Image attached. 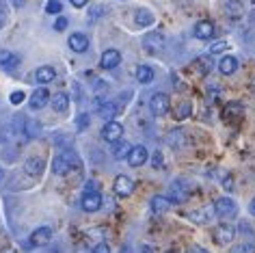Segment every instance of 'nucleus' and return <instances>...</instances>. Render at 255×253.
<instances>
[{
    "mask_svg": "<svg viewBox=\"0 0 255 253\" xmlns=\"http://www.w3.org/2000/svg\"><path fill=\"white\" fill-rule=\"evenodd\" d=\"M61 9H63L61 0H48V4H46V11H48V13L56 15V13H61Z\"/></svg>",
    "mask_w": 255,
    "mask_h": 253,
    "instance_id": "obj_30",
    "label": "nucleus"
},
{
    "mask_svg": "<svg viewBox=\"0 0 255 253\" xmlns=\"http://www.w3.org/2000/svg\"><path fill=\"white\" fill-rule=\"evenodd\" d=\"M190 111H193V109H190V102H182L175 109V119H186L190 115Z\"/></svg>",
    "mask_w": 255,
    "mask_h": 253,
    "instance_id": "obj_28",
    "label": "nucleus"
},
{
    "mask_svg": "<svg viewBox=\"0 0 255 253\" xmlns=\"http://www.w3.org/2000/svg\"><path fill=\"white\" fill-rule=\"evenodd\" d=\"M149 109H151V113H154L156 117H162V115H167L169 113V109H171V100H169V96L167 93H154L151 96V100H149Z\"/></svg>",
    "mask_w": 255,
    "mask_h": 253,
    "instance_id": "obj_2",
    "label": "nucleus"
},
{
    "mask_svg": "<svg viewBox=\"0 0 255 253\" xmlns=\"http://www.w3.org/2000/svg\"><path fill=\"white\" fill-rule=\"evenodd\" d=\"M149 206H151V212H154V214H164L171 208V201H169V197L156 195V197H151Z\"/></svg>",
    "mask_w": 255,
    "mask_h": 253,
    "instance_id": "obj_18",
    "label": "nucleus"
},
{
    "mask_svg": "<svg viewBox=\"0 0 255 253\" xmlns=\"http://www.w3.org/2000/svg\"><path fill=\"white\" fill-rule=\"evenodd\" d=\"M214 236H216V240H219L221 245H227V243H232L234 240L236 230L232 225H219L216 227V232H214Z\"/></svg>",
    "mask_w": 255,
    "mask_h": 253,
    "instance_id": "obj_17",
    "label": "nucleus"
},
{
    "mask_svg": "<svg viewBox=\"0 0 255 253\" xmlns=\"http://www.w3.org/2000/svg\"><path fill=\"white\" fill-rule=\"evenodd\" d=\"M11 2H13V7H22L24 0H11Z\"/></svg>",
    "mask_w": 255,
    "mask_h": 253,
    "instance_id": "obj_45",
    "label": "nucleus"
},
{
    "mask_svg": "<svg viewBox=\"0 0 255 253\" xmlns=\"http://www.w3.org/2000/svg\"><path fill=\"white\" fill-rule=\"evenodd\" d=\"M113 188H115V193H117L119 197H130L132 191H134V182L128 178V175H117Z\"/></svg>",
    "mask_w": 255,
    "mask_h": 253,
    "instance_id": "obj_5",
    "label": "nucleus"
},
{
    "mask_svg": "<svg viewBox=\"0 0 255 253\" xmlns=\"http://www.w3.org/2000/svg\"><path fill=\"white\" fill-rule=\"evenodd\" d=\"M17 63H20L17 54L9 52V50H0V67H4V69H13V67H17Z\"/></svg>",
    "mask_w": 255,
    "mask_h": 253,
    "instance_id": "obj_22",
    "label": "nucleus"
},
{
    "mask_svg": "<svg viewBox=\"0 0 255 253\" xmlns=\"http://www.w3.org/2000/svg\"><path fill=\"white\" fill-rule=\"evenodd\" d=\"M65 28H67V17H59V20L54 22V30L61 33V30H65Z\"/></svg>",
    "mask_w": 255,
    "mask_h": 253,
    "instance_id": "obj_38",
    "label": "nucleus"
},
{
    "mask_svg": "<svg viewBox=\"0 0 255 253\" xmlns=\"http://www.w3.org/2000/svg\"><path fill=\"white\" fill-rule=\"evenodd\" d=\"M236 113H242V106L238 102H234V104H227V109L223 111V115L229 117V115H236Z\"/></svg>",
    "mask_w": 255,
    "mask_h": 253,
    "instance_id": "obj_32",
    "label": "nucleus"
},
{
    "mask_svg": "<svg viewBox=\"0 0 255 253\" xmlns=\"http://www.w3.org/2000/svg\"><path fill=\"white\" fill-rule=\"evenodd\" d=\"M26 134L28 136H37L39 134V126L33 124V122H26Z\"/></svg>",
    "mask_w": 255,
    "mask_h": 253,
    "instance_id": "obj_35",
    "label": "nucleus"
},
{
    "mask_svg": "<svg viewBox=\"0 0 255 253\" xmlns=\"http://www.w3.org/2000/svg\"><path fill=\"white\" fill-rule=\"evenodd\" d=\"M229 48V43L227 41H214L212 46H210V54H221V52H225V50Z\"/></svg>",
    "mask_w": 255,
    "mask_h": 253,
    "instance_id": "obj_29",
    "label": "nucleus"
},
{
    "mask_svg": "<svg viewBox=\"0 0 255 253\" xmlns=\"http://www.w3.org/2000/svg\"><path fill=\"white\" fill-rule=\"evenodd\" d=\"M232 253H255V245H249V243L238 245V247L232 249Z\"/></svg>",
    "mask_w": 255,
    "mask_h": 253,
    "instance_id": "obj_31",
    "label": "nucleus"
},
{
    "mask_svg": "<svg viewBox=\"0 0 255 253\" xmlns=\"http://www.w3.org/2000/svg\"><path fill=\"white\" fill-rule=\"evenodd\" d=\"M93 191H98V182H95V180L87 182V188H85V193H93Z\"/></svg>",
    "mask_w": 255,
    "mask_h": 253,
    "instance_id": "obj_41",
    "label": "nucleus"
},
{
    "mask_svg": "<svg viewBox=\"0 0 255 253\" xmlns=\"http://www.w3.org/2000/svg\"><path fill=\"white\" fill-rule=\"evenodd\" d=\"M167 143L175 149L184 147V145H186V134H184V130H171L169 136H167Z\"/></svg>",
    "mask_w": 255,
    "mask_h": 253,
    "instance_id": "obj_23",
    "label": "nucleus"
},
{
    "mask_svg": "<svg viewBox=\"0 0 255 253\" xmlns=\"http://www.w3.org/2000/svg\"><path fill=\"white\" fill-rule=\"evenodd\" d=\"M117 113H119V106L115 104V102H98V115L102 117V119H106V122H113L115 117H117Z\"/></svg>",
    "mask_w": 255,
    "mask_h": 253,
    "instance_id": "obj_9",
    "label": "nucleus"
},
{
    "mask_svg": "<svg viewBox=\"0 0 255 253\" xmlns=\"http://www.w3.org/2000/svg\"><path fill=\"white\" fill-rule=\"evenodd\" d=\"M236 69H238V59H236V56H223L219 63V72L225 76H232Z\"/></svg>",
    "mask_w": 255,
    "mask_h": 253,
    "instance_id": "obj_20",
    "label": "nucleus"
},
{
    "mask_svg": "<svg viewBox=\"0 0 255 253\" xmlns=\"http://www.w3.org/2000/svg\"><path fill=\"white\" fill-rule=\"evenodd\" d=\"M50 240H52V230H50V227H37L33 232V236H30V245L43 247V245H48Z\"/></svg>",
    "mask_w": 255,
    "mask_h": 253,
    "instance_id": "obj_10",
    "label": "nucleus"
},
{
    "mask_svg": "<svg viewBox=\"0 0 255 253\" xmlns=\"http://www.w3.org/2000/svg\"><path fill=\"white\" fill-rule=\"evenodd\" d=\"M136 80L141 82V85H149V82H154V69L149 65H138L136 67Z\"/></svg>",
    "mask_w": 255,
    "mask_h": 253,
    "instance_id": "obj_24",
    "label": "nucleus"
},
{
    "mask_svg": "<svg viewBox=\"0 0 255 253\" xmlns=\"http://www.w3.org/2000/svg\"><path fill=\"white\" fill-rule=\"evenodd\" d=\"M251 2H253V4H255V0H251Z\"/></svg>",
    "mask_w": 255,
    "mask_h": 253,
    "instance_id": "obj_48",
    "label": "nucleus"
},
{
    "mask_svg": "<svg viewBox=\"0 0 255 253\" xmlns=\"http://www.w3.org/2000/svg\"><path fill=\"white\" fill-rule=\"evenodd\" d=\"M121 63V54H119V50H104V54H102V59H100V65L104 67V69H115Z\"/></svg>",
    "mask_w": 255,
    "mask_h": 253,
    "instance_id": "obj_12",
    "label": "nucleus"
},
{
    "mask_svg": "<svg viewBox=\"0 0 255 253\" xmlns=\"http://www.w3.org/2000/svg\"><path fill=\"white\" fill-rule=\"evenodd\" d=\"M214 212L219 214V217H229V214L236 212V204L227 197H221V199L214 201Z\"/></svg>",
    "mask_w": 255,
    "mask_h": 253,
    "instance_id": "obj_14",
    "label": "nucleus"
},
{
    "mask_svg": "<svg viewBox=\"0 0 255 253\" xmlns=\"http://www.w3.org/2000/svg\"><path fill=\"white\" fill-rule=\"evenodd\" d=\"M190 197V191L186 184H173L171 186V195H169V201H173V204H184V201H188Z\"/></svg>",
    "mask_w": 255,
    "mask_h": 253,
    "instance_id": "obj_11",
    "label": "nucleus"
},
{
    "mask_svg": "<svg viewBox=\"0 0 255 253\" xmlns=\"http://www.w3.org/2000/svg\"><path fill=\"white\" fill-rule=\"evenodd\" d=\"M223 188H225V191H232V188H234V178H225V180H223Z\"/></svg>",
    "mask_w": 255,
    "mask_h": 253,
    "instance_id": "obj_42",
    "label": "nucleus"
},
{
    "mask_svg": "<svg viewBox=\"0 0 255 253\" xmlns=\"http://www.w3.org/2000/svg\"><path fill=\"white\" fill-rule=\"evenodd\" d=\"M35 78H37V82H41V85H48V82H52L56 78V72H54V67L43 65L35 72Z\"/></svg>",
    "mask_w": 255,
    "mask_h": 253,
    "instance_id": "obj_21",
    "label": "nucleus"
},
{
    "mask_svg": "<svg viewBox=\"0 0 255 253\" xmlns=\"http://www.w3.org/2000/svg\"><path fill=\"white\" fill-rule=\"evenodd\" d=\"M91 253H111V247H108L106 243H100V245H95L93 247V251Z\"/></svg>",
    "mask_w": 255,
    "mask_h": 253,
    "instance_id": "obj_37",
    "label": "nucleus"
},
{
    "mask_svg": "<svg viewBox=\"0 0 255 253\" xmlns=\"http://www.w3.org/2000/svg\"><path fill=\"white\" fill-rule=\"evenodd\" d=\"M143 46H145V50H147V52H151V54L160 52L162 46H164V35L158 33V30H151V33L145 35Z\"/></svg>",
    "mask_w": 255,
    "mask_h": 253,
    "instance_id": "obj_3",
    "label": "nucleus"
},
{
    "mask_svg": "<svg viewBox=\"0 0 255 253\" xmlns=\"http://www.w3.org/2000/svg\"><path fill=\"white\" fill-rule=\"evenodd\" d=\"M195 37H197V39H203V41L212 39V37H214V24L208 22V20L197 22V26H195Z\"/></svg>",
    "mask_w": 255,
    "mask_h": 253,
    "instance_id": "obj_13",
    "label": "nucleus"
},
{
    "mask_svg": "<svg viewBox=\"0 0 255 253\" xmlns=\"http://www.w3.org/2000/svg\"><path fill=\"white\" fill-rule=\"evenodd\" d=\"M134 22L138 24V26H151L154 24V13L151 11H147V9H138L136 11V15H134Z\"/></svg>",
    "mask_w": 255,
    "mask_h": 253,
    "instance_id": "obj_26",
    "label": "nucleus"
},
{
    "mask_svg": "<svg viewBox=\"0 0 255 253\" xmlns=\"http://www.w3.org/2000/svg\"><path fill=\"white\" fill-rule=\"evenodd\" d=\"M249 212H251V214H253V217H255V199L251 201V204H249Z\"/></svg>",
    "mask_w": 255,
    "mask_h": 253,
    "instance_id": "obj_44",
    "label": "nucleus"
},
{
    "mask_svg": "<svg viewBox=\"0 0 255 253\" xmlns=\"http://www.w3.org/2000/svg\"><path fill=\"white\" fill-rule=\"evenodd\" d=\"M124 136V126H121L119 122H108L104 128H102V138L108 143H115V141H119V138Z\"/></svg>",
    "mask_w": 255,
    "mask_h": 253,
    "instance_id": "obj_4",
    "label": "nucleus"
},
{
    "mask_svg": "<svg viewBox=\"0 0 255 253\" xmlns=\"http://www.w3.org/2000/svg\"><path fill=\"white\" fill-rule=\"evenodd\" d=\"M69 2H72L76 9H82V7H87V2H89V0H69Z\"/></svg>",
    "mask_w": 255,
    "mask_h": 253,
    "instance_id": "obj_43",
    "label": "nucleus"
},
{
    "mask_svg": "<svg viewBox=\"0 0 255 253\" xmlns=\"http://www.w3.org/2000/svg\"><path fill=\"white\" fill-rule=\"evenodd\" d=\"M76 164H78V156H76L74 151H63V154H59L52 160V171L56 175H65Z\"/></svg>",
    "mask_w": 255,
    "mask_h": 253,
    "instance_id": "obj_1",
    "label": "nucleus"
},
{
    "mask_svg": "<svg viewBox=\"0 0 255 253\" xmlns=\"http://www.w3.org/2000/svg\"><path fill=\"white\" fill-rule=\"evenodd\" d=\"M100 208H102V195H100V191L82 195V210H85V212H98Z\"/></svg>",
    "mask_w": 255,
    "mask_h": 253,
    "instance_id": "obj_6",
    "label": "nucleus"
},
{
    "mask_svg": "<svg viewBox=\"0 0 255 253\" xmlns=\"http://www.w3.org/2000/svg\"><path fill=\"white\" fill-rule=\"evenodd\" d=\"M130 145H128V141H115L113 143V156L117 158V160H124V158H128V154H130Z\"/></svg>",
    "mask_w": 255,
    "mask_h": 253,
    "instance_id": "obj_25",
    "label": "nucleus"
},
{
    "mask_svg": "<svg viewBox=\"0 0 255 253\" xmlns=\"http://www.w3.org/2000/svg\"><path fill=\"white\" fill-rule=\"evenodd\" d=\"M48 102H50V91L46 89V87H39V89L30 96V109H33V111L43 109Z\"/></svg>",
    "mask_w": 255,
    "mask_h": 253,
    "instance_id": "obj_8",
    "label": "nucleus"
},
{
    "mask_svg": "<svg viewBox=\"0 0 255 253\" xmlns=\"http://www.w3.org/2000/svg\"><path fill=\"white\" fill-rule=\"evenodd\" d=\"M76 126H78V130H85L89 126V115H85V113L78 115V119H76Z\"/></svg>",
    "mask_w": 255,
    "mask_h": 253,
    "instance_id": "obj_36",
    "label": "nucleus"
},
{
    "mask_svg": "<svg viewBox=\"0 0 255 253\" xmlns=\"http://www.w3.org/2000/svg\"><path fill=\"white\" fill-rule=\"evenodd\" d=\"M2 253H15V251H13V249H4Z\"/></svg>",
    "mask_w": 255,
    "mask_h": 253,
    "instance_id": "obj_46",
    "label": "nucleus"
},
{
    "mask_svg": "<svg viewBox=\"0 0 255 253\" xmlns=\"http://www.w3.org/2000/svg\"><path fill=\"white\" fill-rule=\"evenodd\" d=\"M154 167L156 169L162 167V151H156V154H154Z\"/></svg>",
    "mask_w": 255,
    "mask_h": 253,
    "instance_id": "obj_39",
    "label": "nucleus"
},
{
    "mask_svg": "<svg viewBox=\"0 0 255 253\" xmlns=\"http://www.w3.org/2000/svg\"><path fill=\"white\" fill-rule=\"evenodd\" d=\"M24 98H26V96H24V91H13V93H11V104H22L24 102Z\"/></svg>",
    "mask_w": 255,
    "mask_h": 253,
    "instance_id": "obj_34",
    "label": "nucleus"
},
{
    "mask_svg": "<svg viewBox=\"0 0 255 253\" xmlns=\"http://www.w3.org/2000/svg\"><path fill=\"white\" fill-rule=\"evenodd\" d=\"M169 253H177V251H169Z\"/></svg>",
    "mask_w": 255,
    "mask_h": 253,
    "instance_id": "obj_47",
    "label": "nucleus"
},
{
    "mask_svg": "<svg viewBox=\"0 0 255 253\" xmlns=\"http://www.w3.org/2000/svg\"><path fill=\"white\" fill-rule=\"evenodd\" d=\"M225 13L227 17H232V20H238L245 13V4L240 2V0H225Z\"/></svg>",
    "mask_w": 255,
    "mask_h": 253,
    "instance_id": "obj_16",
    "label": "nucleus"
},
{
    "mask_svg": "<svg viewBox=\"0 0 255 253\" xmlns=\"http://www.w3.org/2000/svg\"><path fill=\"white\" fill-rule=\"evenodd\" d=\"M7 24V4H4V0H0V28Z\"/></svg>",
    "mask_w": 255,
    "mask_h": 253,
    "instance_id": "obj_33",
    "label": "nucleus"
},
{
    "mask_svg": "<svg viewBox=\"0 0 255 253\" xmlns=\"http://www.w3.org/2000/svg\"><path fill=\"white\" fill-rule=\"evenodd\" d=\"M197 63H201V72H203V74H206V72H208V69H210L208 56H201V59H199V61H197Z\"/></svg>",
    "mask_w": 255,
    "mask_h": 253,
    "instance_id": "obj_40",
    "label": "nucleus"
},
{
    "mask_svg": "<svg viewBox=\"0 0 255 253\" xmlns=\"http://www.w3.org/2000/svg\"><path fill=\"white\" fill-rule=\"evenodd\" d=\"M145 162H147V149H145L143 145L132 147L130 154H128V164H130V167H141Z\"/></svg>",
    "mask_w": 255,
    "mask_h": 253,
    "instance_id": "obj_7",
    "label": "nucleus"
},
{
    "mask_svg": "<svg viewBox=\"0 0 255 253\" xmlns=\"http://www.w3.org/2000/svg\"><path fill=\"white\" fill-rule=\"evenodd\" d=\"M50 100H52V109L56 113H65L69 109V98L65 96V93H56V96H52Z\"/></svg>",
    "mask_w": 255,
    "mask_h": 253,
    "instance_id": "obj_27",
    "label": "nucleus"
},
{
    "mask_svg": "<svg viewBox=\"0 0 255 253\" xmlns=\"http://www.w3.org/2000/svg\"><path fill=\"white\" fill-rule=\"evenodd\" d=\"M69 48L74 50V52H87V48H89V39H87V35H82V33H74V35H69Z\"/></svg>",
    "mask_w": 255,
    "mask_h": 253,
    "instance_id": "obj_15",
    "label": "nucleus"
},
{
    "mask_svg": "<svg viewBox=\"0 0 255 253\" xmlns=\"http://www.w3.org/2000/svg\"><path fill=\"white\" fill-rule=\"evenodd\" d=\"M43 167H46L43 158H28V160L24 162V171H26L28 175H41Z\"/></svg>",
    "mask_w": 255,
    "mask_h": 253,
    "instance_id": "obj_19",
    "label": "nucleus"
}]
</instances>
